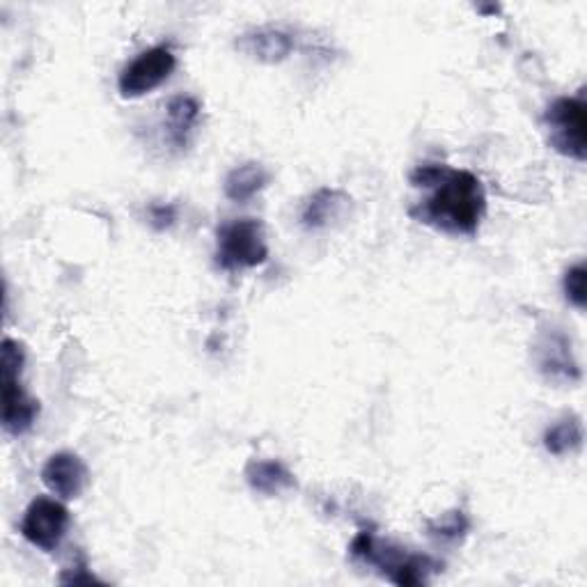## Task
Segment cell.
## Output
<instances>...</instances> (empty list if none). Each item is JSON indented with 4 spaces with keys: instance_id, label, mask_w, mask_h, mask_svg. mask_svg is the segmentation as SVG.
I'll return each mask as SVG.
<instances>
[{
    "instance_id": "cell-1",
    "label": "cell",
    "mask_w": 587,
    "mask_h": 587,
    "mask_svg": "<svg viewBox=\"0 0 587 587\" xmlns=\"http://www.w3.org/2000/svg\"><path fill=\"white\" fill-rule=\"evenodd\" d=\"M427 189L431 193L409 209L414 220L450 237L477 235L487 213V193L480 177L446 166Z\"/></svg>"
},
{
    "instance_id": "cell-2",
    "label": "cell",
    "mask_w": 587,
    "mask_h": 587,
    "mask_svg": "<svg viewBox=\"0 0 587 587\" xmlns=\"http://www.w3.org/2000/svg\"><path fill=\"white\" fill-rule=\"evenodd\" d=\"M349 556L367 567H375L384 578L401 587L427 585L431 576L444 571V563L427 554H409L392 541H381L372 530H360L349 544Z\"/></svg>"
},
{
    "instance_id": "cell-3",
    "label": "cell",
    "mask_w": 587,
    "mask_h": 587,
    "mask_svg": "<svg viewBox=\"0 0 587 587\" xmlns=\"http://www.w3.org/2000/svg\"><path fill=\"white\" fill-rule=\"evenodd\" d=\"M216 267L223 271L255 269L267 262L269 246L265 223L257 218L228 220L216 232Z\"/></svg>"
},
{
    "instance_id": "cell-4",
    "label": "cell",
    "mask_w": 587,
    "mask_h": 587,
    "mask_svg": "<svg viewBox=\"0 0 587 587\" xmlns=\"http://www.w3.org/2000/svg\"><path fill=\"white\" fill-rule=\"evenodd\" d=\"M544 129L548 145L563 157L585 161L587 157V106L583 97H560L546 108Z\"/></svg>"
},
{
    "instance_id": "cell-5",
    "label": "cell",
    "mask_w": 587,
    "mask_h": 587,
    "mask_svg": "<svg viewBox=\"0 0 587 587\" xmlns=\"http://www.w3.org/2000/svg\"><path fill=\"white\" fill-rule=\"evenodd\" d=\"M533 356L539 375L548 384L567 386L580 379V367L574 356L571 340L558 326H546L539 330L533 347Z\"/></svg>"
},
{
    "instance_id": "cell-6",
    "label": "cell",
    "mask_w": 587,
    "mask_h": 587,
    "mask_svg": "<svg viewBox=\"0 0 587 587\" xmlns=\"http://www.w3.org/2000/svg\"><path fill=\"white\" fill-rule=\"evenodd\" d=\"M177 67V58L170 47H155L136 56L118 79V90L125 99H138L166 83Z\"/></svg>"
},
{
    "instance_id": "cell-7",
    "label": "cell",
    "mask_w": 587,
    "mask_h": 587,
    "mask_svg": "<svg viewBox=\"0 0 587 587\" xmlns=\"http://www.w3.org/2000/svg\"><path fill=\"white\" fill-rule=\"evenodd\" d=\"M67 530L69 509L60 500L40 496L28 505L21 521V535L34 548L44 550V554H53L67 537Z\"/></svg>"
},
{
    "instance_id": "cell-8",
    "label": "cell",
    "mask_w": 587,
    "mask_h": 587,
    "mask_svg": "<svg viewBox=\"0 0 587 587\" xmlns=\"http://www.w3.org/2000/svg\"><path fill=\"white\" fill-rule=\"evenodd\" d=\"M42 482L51 494L62 500L79 498L90 482V470L86 461L73 452H58L49 457L42 468Z\"/></svg>"
},
{
    "instance_id": "cell-9",
    "label": "cell",
    "mask_w": 587,
    "mask_h": 587,
    "mask_svg": "<svg viewBox=\"0 0 587 587\" xmlns=\"http://www.w3.org/2000/svg\"><path fill=\"white\" fill-rule=\"evenodd\" d=\"M235 49L255 62L278 64L294 51V37L280 28H252L235 40Z\"/></svg>"
},
{
    "instance_id": "cell-10",
    "label": "cell",
    "mask_w": 587,
    "mask_h": 587,
    "mask_svg": "<svg viewBox=\"0 0 587 587\" xmlns=\"http://www.w3.org/2000/svg\"><path fill=\"white\" fill-rule=\"evenodd\" d=\"M37 416H40V401L21 388V379L3 381V429L21 436L34 425Z\"/></svg>"
},
{
    "instance_id": "cell-11",
    "label": "cell",
    "mask_w": 587,
    "mask_h": 587,
    "mask_svg": "<svg viewBox=\"0 0 587 587\" xmlns=\"http://www.w3.org/2000/svg\"><path fill=\"white\" fill-rule=\"evenodd\" d=\"M200 101L191 94H177L166 106V136L175 150H187L191 133L200 122Z\"/></svg>"
},
{
    "instance_id": "cell-12",
    "label": "cell",
    "mask_w": 587,
    "mask_h": 587,
    "mask_svg": "<svg viewBox=\"0 0 587 587\" xmlns=\"http://www.w3.org/2000/svg\"><path fill=\"white\" fill-rule=\"evenodd\" d=\"M246 482L255 494L280 496L285 491L297 489L294 472L278 459H250L246 464Z\"/></svg>"
},
{
    "instance_id": "cell-13",
    "label": "cell",
    "mask_w": 587,
    "mask_h": 587,
    "mask_svg": "<svg viewBox=\"0 0 587 587\" xmlns=\"http://www.w3.org/2000/svg\"><path fill=\"white\" fill-rule=\"evenodd\" d=\"M349 202L351 198L340 189H319L306 200L301 209V226L308 232L324 230L345 213Z\"/></svg>"
},
{
    "instance_id": "cell-14",
    "label": "cell",
    "mask_w": 587,
    "mask_h": 587,
    "mask_svg": "<svg viewBox=\"0 0 587 587\" xmlns=\"http://www.w3.org/2000/svg\"><path fill=\"white\" fill-rule=\"evenodd\" d=\"M269 179H271V175L262 163L248 161V163H241L235 170H230V175L226 177V183H223V191L232 202H248L257 193L267 189Z\"/></svg>"
},
{
    "instance_id": "cell-15",
    "label": "cell",
    "mask_w": 587,
    "mask_h": 587,
    "mask_svg": "<svg viewBox=\"0 0 587 587\" xmlns=\"http://www.w3.org/2000/svg\"><path fill=\"white\" fill-rule=\"evenodd\" d=\"M583 446V420L576 414H567L544 431V448L548 455L565 457Z\"/></svg>"
},
{
    "instance_id": "cell-16",
    "label": "cell",
    "mask_w": 587,
    "mask_h": 587,
    "mask_svg": "<svg viewBox=\"0 0 587 587\" xmlns=\"http://www.w3.org/2000/svg\"><path fill=\"white\" fill-rule=\"evenodd\" d=\"M470 533V519L464 509H450L427 521V537L438 546H459Z\"/></svg>"
},
{
    "instance_id": "cell-17",
    "label": "cell",
    "mask_w": 587,
    "mask_h": 587,
    "mask_svg": "<svg viewBox=\"0 0 587 587\" xmlns=\"http://www.w3.org/2000/svg\"><path fill=\"white\" fill-rule=\"evenodd\" d=\"M23 365H26L23 345L12 338H6L3 347H0V370H3V381L21 379Z\"/></svg>"
},
{
    "instance_id": "cell-18",
    "label": "cell",
    "mask_w": 587,
    "mask_h": 587,
    "mask_svg": "<svg viewBox=\"0 0 587 587\" xmlns=\"http://www.w3.org/2000/svg\"><path fill=\"white\" fill-rule=\"evenodd\" d=\"M585 276H587L585 265H576L565 273V280H563L567 301L578 310L585 308Z\"/></svg>"
},
{
    "instance_id": "cell-19",
    "label": "cell",
    "mask_w": 587,
    "mask_h": 587,
    "mask_svg": "<svg viewBox=\"0 0 587 587\" xmlns=\"http://www.w3.org/2000/svg\"><path fill=\"white\" fill-rule=\"evenodd\" d=\"M58 580L62 585H92V583H99L101 585V580L88 569V560L83 556L73 558V565L67 567V569H62V574H60Z\"/></svg>"
},
{
    "instance_id": "cell-20",
    "label": "cell",
    "mask_w": 587,
    "mask_h": 587,
    "mask_svg": "<svg viewBox=\"0 0 587 587\" xmlns=\"http://www.w3.org/2000/svg\"><path fill=\"white\" fill-rule=\"evenodd\" d=\"M147 216H150V226L155 230L163 232V230L175 226L177 209H175V205H152L150 211H147Z\"/></svg>"
}]
</instances>
